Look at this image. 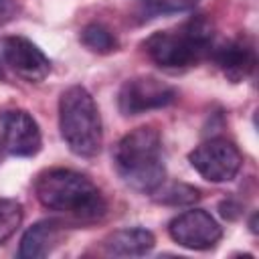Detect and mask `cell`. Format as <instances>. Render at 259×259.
<instances>
[{"instance_id": "10", "label": "cell", "mask_w": 259, "mask_h": 259, "mask_svg": "<svg viewBox=\"0 0 259 259\" xmlns=\"http://www.w3.org/2000/svg\"><path fill=\"white\" fill-rule=\"evenodd\" d=\"M208 57L212 59V63L221 69V73L231 83L245 81L253 73L255 63H257L255 47L245 36H237V38H231L219 47H212Z\"/></svg>"}, {"instance_id": "11", "label": "cell", "mask_w": 259, "mask_h": 259, "mask_svg": "<svg viewBox=\"0 0 259 259\" xmlns=\"http://www.w3.org/2000/svg\"><path fill=\"white\" fill-rule=\"evenodd\" d=\"M61 239H63V225L59 221H53V219L38 221L30 229H26V233L22 235L18 255L22 259L47 257L61 243Z\"/></svg>"}, {"instance_id": "12", "label": "cell", "mask_w": 259, "mask_h": 259, "mask_svg": "<svg viewBox=\"0 0 259 259\" xmlns=\"http://www.w3.org/2000/svg\"><path fill=\"white\" fill-rule=\"evenodd\" d=\"M154 245H156L154 235L140 227L119 229L103 239V251L113 257H142L150 253Z\"/></svg>"}, {"instance_id": "13", "label": "cell", "mask_w": 259, "mask_h": 259, "mask_svg": "<svg viewBox=\"0 0 259 259\" xmlns=\"http://www.w3.org/2000/svg\"><path fill=\"white\" fill-rule=\"evenodd\" d=\"M79 40L91 53H97V55H109V53L117 51V47H119L117 36L111 32V28H107L101 22H89V24H85L81 28Z\"/></svg>"}, {"instance_id": "8", "label": "cell", "mask_w": 259, "mask_h": 259, "mask_svg": "<svg viewBox=\"0 0 259 259\" xmlns=\"http://www.w3.org/2000/svg\"><path fill=\"white\" fill-rule=\"evenodd\" d=\"M0 63L28 83H40L51 73L49 57L24 36L0 38Z\"/></svg>"}, {"instance_id": "19", "label": "cell", "mask_w": 259, "mask_h": 259, "mask_svg": "<svg viewBox=\"0 0 259 259\" xmlns=\"http://www.w3.org/2000/svg\"><path fill=\"white\" fill-rule=\"evenodd\" d=\"M144 2H146V4H154L156 0H144Z\"/></svg>"}, {"instance_id": "1", "label": "cell", "mask_w": 259, "mask_h": 259, "mask_svg": "<svg viewBox=\"0 0 259 259\" xmlns=\"http://www.w3.org/2000/svg\"><path fill=\"white\" fill-rule=\"evenodd\" d=\"M34 194L38 202L73 221L93 223L107 212V202L85 174L71 168H51L36 176Z\"/></svg>"}, {"instance_id": "17", "label": "cell", "mask_w": 259, "mask_h": 259, "mask_svg": "<svg viewBox=\"0 0 259 259\" xmlns=\"http://www.w3.org/2000/svg\"><path fill=\"white\" fill-rule=\"evenodd\" d=\"M168 2H172L174 8H190V6H194L198 0H168Z\"/></svg>"}, {"instance_id": "18", "label": "cell", "mask_w": 259, "mask_h": 259, "mask_svg": "<svg viewBox=\"0 0 259 259\" xmlns=\"http://www.w3.org/2000/svg\"><path fill=\"white\" fill-rule=\"evenodd\" d=\"M4 77V69H2V63H0V79Z\"/></svg>"}, {"instance_id": "2", "label": "cell", "mask_w": 259, "mask_h": 259, "mask_svg": "<svg viewBox=\"0 0 259 259\" xmlns=\"http://www.w3.org/2000/svg\"><path fill=\"white\" fill-rule=\"evenodd\" d=\"M113 166L119 178L142 194H154L166 182L162 136L152 125L125 134L113 150Z\"/></svg>"}, {"instance_id": "7", "label": "cell", "mask_w": 259, "mask_h": 259, "mask_svg": "<svg viewBox=\"0 0 259 259\" xmlns=\"http://www.w3.org/2000/svg\"><path fill=\"white\" fill-rule=\"evenodd\" d=\"M168 235L184 249L206 251L221 241L223 229L210 212L202 208H190L168 223Z\"/></svg>"}, {"instance_id": "15", "label": "cell", "mask_w": 259, "mask_h": 259, "mask_svg": "<svg viewBox=\"0 0 259 259\" xmlns=\"http://www.w3.org/2000/svg\"><path fill=\"white\" fill-rule=\"evenodd\" d=\"M24 217L22 204L14 198H0V245L8 241L20 227Z\"/></svg>"}, {"instance_id": "3", "label": "cell", "mask_w": 259, "mask_h": 259, "mask_svg": "<svg viewBox=\"0 0 259 259\" xmlns=\"http://www.w3.org/2000/svg\"><path fill=\"white\" fill-rule=\"evenodd\" d=\"M214 47V30L208 18L196 14L170 30L150 34L142 49L146 57L164 71H184L198 65Z\"/></svg>"}, {"instance_id": "4", "label": "cell", "mask_w": 259, "mask_h": 259, "mask_svg": "<svg viewBox=\"0 0 259 259\" xmlns=\"http://www.w3.org/2000/svg\"><path fill=\"white\" fill-rule=\"evenodd\" d=\"M59 130L67 148L81 156L93 158L103 144L101 115L91 93L81 85H71L59 97Z\"/></svg>"}, {"instance_id": "5", "label": "cell", "mask_w": 259, "mask_h": 259, "mask_svg": "<svg viewBox=\"0 0 259 259\" xmlns=\"http://www.w3.org/2000/svg\"><path fill=\"white\" fill-rule=\"evenodd\" d=\"M188 162L204 180L221 184L233 180L239 174L243 156L231 140L210 138L188 154Z\"/></svg>"}, {"instance_id": "16", "label": "cell", "mask_w": 259, "mask_h": 259, "mask_svg": "<svg viewBox=\"0 0 259 259\" xmlns=\"http://www.w3.org/2000/svg\"><path fill=\"white\" fill-rule=\"evenodd\" d=\"M12 0H0V20H4L12 12Z\"/></svg>"}, {"instance_id": "6", "label": "cell", "mask_w": 259, "mask_h": 259, "mask_svg": "<svg viewBox=\"0 0 259 259\" xmlns=\"http://www.w3.org/2000/svg\"><path fill=\"white\" fill-rule=\"evenodd\" d=\"M174 99L176 89L152 75H138L123 81L117 93V105L123 115H140L152 109H162Z\"/></svg>"}, {"instance_id": "20", "label": "cell", "mask_w": 259, "mask_h": 259, "mask_svg": "<svg viewBox=\"0 0 259 259\" xmlns=\"http://www.w3.org/2000/svg\"><path fill=\"white\" fill-rule=\"evenodd\" d=\"M0 150H2V142H0Z\"/></svg>"}, {"instance_id": "9", "label": "cell", "mask_w": 259, "mask_h": 259, "mask_svg": "<svg viewBox=\"0 0 259 259\" xmlns=\"http://www.w3.org/2000/svg\"><path fill=\"white\" fill-rule=\"evenodd\" d=\"M2 146L12 156L28 158L38 154L42 146V136L36 119L24 109H8L0 113Z\"/></svg>"}, {"instance_id": "14", "label": "cell", "mask_w": 259, "mask_h": 259, "mask_svg": "<svg viewBox=\"0 0 259 259\" xmlns=\"http://www.w3.org/2000/svg\"><path fill=\"white\" fill-rule=\"evenodd\" d=\"M156 202L168 204V206H188L194 204L200 198V190L184 184V182H172V184H162L156 192Z\"/></svg>"}]
</instances>
